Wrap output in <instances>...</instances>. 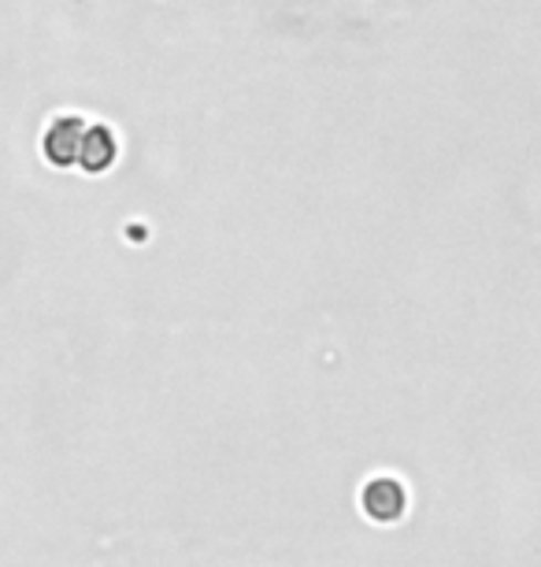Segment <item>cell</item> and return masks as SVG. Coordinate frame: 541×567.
Returning a JSON list of instances; mask_svg holds the SVG:
<instances>
[{
	"instance_id": "6da1fadb",
	"label": "cell",
	"mask_w": 541,
	"mask_h": 567,
	"mask_svg": "<svg viewBox=\"0 0 541 567\" xmlns=\"http://www.w3.org/2000/svg\"><path fill=\"white\" fill-rule=\"evenodd\" d=\"M82 134H86V126H82V120H74V115L52 120L45 131V156L60 167L74 164V159H79V148H82Z\"/></svg>"
},
{
	"instance_id": "7a4b0ae2",
	"label": "cell",
	"mask_w": 541,
	"mask_h": 567,
	"mask_svg": "<svg viewBox=\"0 0 541 567\" xmlns=\"http://www.w3.org/2000/svg\"><path fill=\"white\" fill-rule=\"evenodd\" d=\"M115 156V142L104 126H93V131L82 134V148H79V159L86 164L90 171H101L108 167V159Z\"/></svg>"
}]
</instances>
